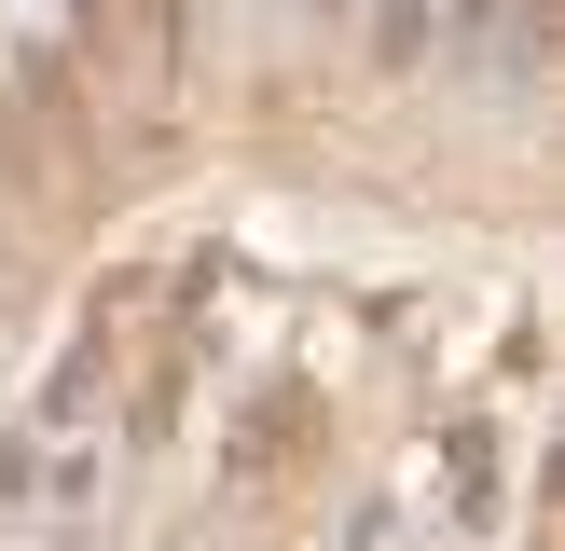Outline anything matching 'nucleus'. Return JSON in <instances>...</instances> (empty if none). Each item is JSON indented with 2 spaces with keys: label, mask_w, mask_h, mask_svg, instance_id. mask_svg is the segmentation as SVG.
<instances>
[{
  "label": "nucleus",
  "mask_w": 565,
  "mask_h": 551,
  "mask_svg": "<svg viewBox=\"0 0 565 551\" xmlns=\"http://www.w3.org/2000/svg\"><path fill=\"white\" fill-rule=\"evenodd\" d=\"M0 14H55V0H0Z\"/></svg>",
  "instance_id": "obj_1"
}]
</instances>
